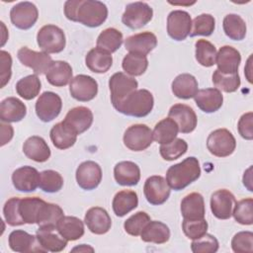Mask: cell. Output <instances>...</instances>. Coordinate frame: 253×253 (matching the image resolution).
<instances>
[{
    "label": "cell",
    "instance_id": "cell-1",
    "mask_svg": "<svg viewBox=\"0 0 253 253\" xmlns=\"http://www.w3.org/2000/svg\"><path fill=\"white\" fill-rule=\"evenodd\" d=\"M64 15L72 22L96 28L106 21L108 8L97 0H68L64 3Z\"/></svg>",
    "mask_w": 253,
    "mask_h": 253
},
{
    "label": "cell",
    "instance_id": "cell-2",
    "mask_svg": "<svg viewBox=\"0 0 253 253\" xmlns=\"http://www.w3.org/2000/svg\"><path fill=\"white\" fill-rule=\"evenodd\" d=\"M200 176L201 167L199 160L191 156L180 163L170 166L166 172V181L171 189L180 191L198 180Z\"/></svg>",
    "mask_w": 253,
    "mask_h": 253
},
{
    "label": "cell",
    "instance_id": "cell-3",
    "mask_svg": "<svg viewBox=\"0 0 253 253\" xmlns=\"http://www.w3.org/2000/svg\"><path fill=\"white\" fill-rule=\"evenodd\" d=\"M154 99L146 89H136L119 107L118 112L135 118L147 116L153 109Z\"/></svg>",
    "mask_w": 253,
    "mask_h": 253
},
{
    "label": "cell",
    "instance_id": "cell-4",
    "mask_svg": "<svg viewBox=\"0 0 253 253\" xmlns=\"http://www.w3.org/2000/svg\"><path fill=\"white\" fill-rule=\"evenodd\" d=\"M137 81L124 72H117L113 74L109 80V88L111 92V102L116 110L122 103L137 89Z\"/></svg>",
    "mask_w": 253,
    "mask_h": 253
},
{
    "label": "cell",
    "instance_id": "cell-5",
    "mask_svg": "<svg viewBox=\"0 0 253 253\" xmlns=\"http://www.w3.org/2000/svg\"><path fill=\"white\" fill-rule=\"evenodd\" d=\"M38 45L46 53H58L65 47L64 32L55 25L42 27L37 35Z\"/></svg>",
    "mask_w": 253,
    "mask_h": 253
},
{
    "label": "cell",
    "instance_id": "cell-6",
    "mask_svg": "<svg viewBox=\"0 0 253 253\" xmlns=\"http://www.w3.org/2000/svg\"><path fill=\"white\" fill-rule=\"evenodd\" d=\"M207 147L212 155L216 157H226L234 152L236 140L228 129L217 128L209 134Z\"/></svg>",
    "mask_w": 253,
    "mask_h": 253
},
{
    "label": "cell",
    "instance_id": "cell-7",
    "mask_svg": "<svg viewBox=\"0 0 253 253\" xmlns=\"http://www.w3.org/2000/svg\"><path fill=\"white\" fill-rule=\"evenodd\" d=\"M152 8L145 2H132L126 6L122 16V22L129 29H140L151 21Z\"/></svg>",
    "mask_w": 253,
    "mask_h": 253
},
{
    "label": "cell",
    "instance_id": "cell-8",
    "mask_svg": "<svg viewBox=\"0 0 253 253\" xmlns=\"http://www.w3.org/2000/svg\"><path fill=\"white\" fill-rule=\"evenodd\" d=\"M123 139L128 149L132 151H142L148 148L152 143V130L146 125H132L126 129Z\"/></svg>",
    "mask_w": 253,
    "mask_h": 253
},
{
    "label": "cell",
    "instance_id": "cell-9",
    "mask_svg": "<svg viewBox=\"0 0 253 253\" xmlns=\"http://www.w3.org/2000/svg\"><path fill=\"white\" fill-rule=\"evenodd\" d=\"M171 188L166 179L159 175H153L146 179L143 186V193L146 201L153 205L159 206L164 204L170 196Z\"/></svg>",
    "mask_w": 253,
    "mask_h": 253
},
{
    "label": "cell",
    "instance_id": "cell-10",
    "mask_svg": "<svg viewBox=\"0 0 253 253\" xmlns=\"http://www.w3.org/2000/svg\"><path fill=\"white\" fill-rule=\"evenodd\" d=\"M35 108L38 118L44 123H48L60 114L62 101L56 93L47 91L38 98Z\"/></svg>",
    "mask_w": 253,
    "mask_h": 253
},
{
    "label": "cell",
    "instance_id": "cell-11",
    "mask_svg": "<svg viewBox=\"0 0 253 253\" xmlns=\"http://www.w3.org/2000/svg\"><path fill=\"white\" fill-rule=\"evenodd\" d=\"M17 57L27 67L33 69L35 74H45L52 63L51 56L44 51H35L28 46H22Z\"/></svg>",
    "mask_w": 253,
    "mask_h": 253
},
{
    "label": "cell",
    "instance_id": "cell-12",
    "mask_svg": "<svg viewBox=\"0 0 253 253\" xmlns=\"http://www.w3.org/2000/svg\"><path fill=\"white\" fill-rule=\"evenodd\" d=\"M192 19L188 12L174 10L167 17V33L175 41H184L191 32Z\"/></svg>",
    "mask_w": 253,
    "mask_h": 253
},
{
    "label": "cell",
    "instance_id": "cell-13",
    "mask_svg": "<svg viewBox=\"0 0 253 253\" xmlns=\"http://www.w3.org/2000/svg\"><path fill=\"white\" fill-rule=\"evenodd\" d=\"M69 92L72 98L80 102L93 100L98 93L97 81L85 74H79L73 77L69 83Z\"/></svg>",
    "mask_w": 253,
    "mask_h": 253
},
{
    "label": "cell",
    "instance_id": "cell-14",
    "mask_svg": "<svg viewBox=\"0 0 253 253\" xmlns=\"http://www.w3.org/2000/svg\"><path fill=\"white\" fill-rule=\"evenodd\" d=\"M39 17V11L32 2H20L14 5L10 11V19L12 24L20 30H28L32 28Z\"/></svg>",
    "mask_w": 253,
    "mask_h": 253
},
{
    "label": "cell",
    "instance_id": "cell-15",
    "mask_svg": "<svg viewBox=\"0 0 253 253\" xmlns=\"http://www.w3.org/2000/svg\"><path fill=\"white\" fill-rule=\"evenodd\" d=\"M76 181L83 190H94L102 180V169L95 161H84L76 169Z\"/></svg>",
    "mask_w": 253,
    "mask_h": 253
},
{
    "label": "cell",
    "instance_id": "cell-16",
    "mask_svg": "<svg viewBox=\"0 0 253 253\" xmlns=\"http://www.w3.org/2000/svg\"><path fill=\"white\" fill-rule=\"evenodd\" d=\"M236 203L234 195L226 189L215 191L211 197V210L218 219H228Z\"/></svg>",
    "mask_w": 253,
    "mask_h": 253
},
{
    "label": "cell",
    "instance_id": "cell-17",
    "mask_svg": "<svg viewBox=\"0 0 253 253\" xmlns=\"http://www.w3.org/2000/svg\"><path fill=\"white\" fill-rule=\"evenodd\" d=\"M168 117L176 122L179 131L182 133H190L197 126V115L195 111L188 105H173L168 112Z\"/></svg>",
    "mask_w": 253,
    "mask_h": 253
},
{
    "label": "cell",
    "instance_id": "cell-18",
    "mask_svg": "<svg viewBox=\"0 0 253 253\" xmlns=\"http://www.w3.org/2000/svg\"><path fill=\"white\" fill-rule=\"evenodd\" d=\"M10 248L15 252H46L39 242L37 235H32L24 230H14L8 238Z\"/></svg>",
    "mask_w": 253,
    "mask_h": 253
},
{
    "label": "cell",
    "instance_id": "cell-19",
    "mask_svg": "<svg viewBox=\"0 0 253 253\" xmlns=\"http://www.w3.org/2000/svg\"><path fill=\"white\" fill-rule=\"evenodd\" d=\"M84 222L88 229L94 234H105L112 226V219L108 211L100 207L89 209L84 217Z\"/></svg>",
    "mask_w": 253,
    "mask_h": 253
},
{
    "label": "cell",
    "instance_id": "cell-20",
    "mask_svg": "<svg viewBox=\"0 0 253 253\" xmlns=\"http://www.w3.org/2000/svg\"><path fill=\"white\" fill-rule=\"evenodd\" d=\"M12 182L20 192H34L39 187L40 173L32 166H23L13 172Z\"/></svg>",
    "mask_w": 253,
    "mask_h": 253
},
{
    "label": "cell",
    "instance_id": "cell-21",
    "mask_svg": "<svg viewBox=\"0 0 253 253\" xmlns=\"http://www.w3.org/2000/svg\"><path fill=\"white\" fill-rule=\"evenodd\" d=\"M157 45V38L151 32H142L126 39L125 47L132 53L147 55Z\"/></svg>",
    "mask_w": 253,
    "mask_h": 253
},
{
    "label": "cell",
    "instance_id": "cell-22",
    "mask_svg": "<svg viewBox=\"0 0 253 253\" xmlns=\"http://www.w3.org/2000/svg\"><path fill=\"white\" fill-rule=\"evenodd\" d=\"M240 62V52L230 45H223L216 52L215 64L217 65V70L223 74L238 73Z\"/></svg>",
    "mask_w": 253,
    "mask_h": 253
},
{
    "label": "cell",
    "instance_id": "cell-23",
    "mask_svg": "<svg viewBox=\"0 0 253 253\" xmlns=\"http://www.w3.org/2000/svg\"><path fill=\"white\" fill-rule=\"evenodd\" d=\"M63 122L77 134H81L91 126L93 123V113L87 107H75L68 111Z\"/></svg>",
    "mask_w": 253,
    "mask_h": 253
},
{
    "label": "cell",
    "instance_id": "cell-24",
    "mask_svg": "<svg viewBox=\"0 0 253 253\" xmlns=\"http://www.w3.org/2000/svg\"><path fill=\"white\" fill-rule=\"evenodd\" d=\"M195 103L199 109L205 113H214L219 110L223 104V96L216 88H206L198 90L195 97Z\"/></svg>",
    "mask_w": 253,
    "mask_h": 253
},
{
    "label": "cell",
    "instance_id": "cell-25",
    "mask_svg": "<svg viewBox=\"0 0 253 253\" xmlns=\"http://www.w3.org/2000/svg\"><path fill=\"white\" fill-rule=\"evenodd\" d=\"M181 213L184 219L198 220L205 218V201L200 193H191L181 202Z\"/></svg>",
    "mask_w": 253,
    "mask_h": 253
},
{
    "label": "cell",
    "instance_id": "cell-26",
    "mask_svg": "<svg viewBox=\"0 0 253 253\" xmlns=\"http://www.w3.org/2000/svg\"><path fill=\"white\" fill-rule=\"evenodd\" d=\"M27 114L26 105L15 97H8L0 104L1 122L17 123L22 121Z\"/></svg>",
    "mask_w": 253,
    "mask_h": 253
},
{
    "label": "cell",
    "instance_id": "cell-27",
    "mask_svg": "<svg viewBox=\"0 0 253 253\" xmlns=\"http://www.w3.org/2000/svg\"><path fill=\"white\" fill-rule=\"evenodd\" d=\"M23 152L36 162H45L50 157V149L45 140L38 135L30 136L23 144Z\"/></svg>",
    "mask_w": 253,
    "mask_h": 253
},
{
    "label": "cell",
    "instance_id": "cell-28",
    "mask_svg": "<svg viewBox=\"0 0 253 253\" xmlns=\"http://www.w3.org/2000/svg\"><path fill=\"white\" fill-rule=\"evenodd\" d=\"M116 182L122 186H134L140 180V169L131 161H121L114 168Z\"/></svg>",
    "mask_w": 253,
    "mask_h": 253
},
{
    "label": "cell",
    "instance_id": "cell-29",
    "mask_svg": "<svg viewBox=\"0 0 253 253\" xmlns=\"http://www.w3.org/2000/svg\"><path fill=\"white\" fill-rule=\"evenodd\" d=\"M77 135L78 134L63 121L55 124L49 132L52 144L58 149H67L73 146L76 142Z\"/></svg>",
    "mask_w": 253,
    "mask_h": 253
},
{
    "label": "cell",
    "instance_id": "cell-30",
    "mask_svg": "<svg viewBox=\"0 0 253 253\" xmlns=\"http://www.w3.org/2000/svg\"><path fill=\"white\" fill-rule=\"evenodd\" d=\"M55 227H39L37 230V237L41 245L47 252H60L66 245L67 240L64 239L57 231Z\"/></svg>",
    "mask_w": 253,
    "mask_h": 253
},
{
    "label": "cell",
    "instance_id": "cell-31",
    "mask_svg": "<svg viewBox=\"0 0 253 253\" xmlns=\"http://www.w3.org/2000/svg\"><path fill=\"white\" fill-rule=\"evenodd\" d=\"M45 77L47 82L52 86L63 87L72 79V67L66 61H52L45 73Z\"/></svg>",
    "mask_w": 253,
    "mask_h": 253
},
{
    "label": "cell",
    "instance_id": "cell-32",
    "mask_svg": "<svg viewBox=\"0 0 253 253\" xmlns=\"http://www.w3.org/2000/svg\"><path fill=\"white\" fill-rule=\"evenodd\" d=\"M56 230L67 241H74L83 236L84 223L76 216L63 215L56 224Z\"/></svg>",
    "mask_w": 253,
    "mask_h": 253
},
{
    "label": "cell",
    "instance_id": "cell-33",
    "mask_svg": "<svg viewBox=\"0 0 253 253\" xmlns=\"http://www.w3.org/2000/svg\"><path fill=\"white\" fill-rule=\"evenodd\" d=\"M171 88L177 98L184 100L191 99L198 92V81L192 74L182 73L173 80Z\"/></svg>",
    "mask_w": 253,
    "mask_h": 253
},
{
    "label": "cell",
    "instance_id": "cell-34",
    "mask_svg": "<svg viewBox=\"0 0 253 253\" xmlns=\"http://www.w3.org/2000/svg\"><path fill=\"white\" fill-rule=\"evenodd\" d=\"M85 63L92 72L105 73L111 68L113 57L110 52L99 47H94L87 53Z\"/></svg>",
    "mask_w": 253,
    "mask_h": 253
},
{
    "label": "cell",
    "instance_id": "cell-35",
    "mask_svg": "<svg viewBox=\"0 0 253 253\" xmlns=\"http://www.w3.org/2000/svg\"><path fill=\"white\" fill-rule=\"evenodd\" d=\"M140 238L144 242L163 244L170 238V229L162 221L150 220L141 231Z\"/></svg>",
    "mask_w": 253,
    "mask_h": 253
},
{
    "label": "cell",
    "instance_id": "cell-36",
    "mask_svg": "<svg viewBox=\"0 0 253 253\" xmlns=\"http://www.w3.org/2000/svg\"><path fill=\"white\" fill-rule=\"evenodd\" d=\"M138 205V197L134 191L123 190L118 192L113 199V211L117 216H125Z\"/></svg>",
    "mask_w": 253,
    "mask_h": 253
},
{
    "label": "cell",
    "instance_id": "cell-37",
    "mask_svg": "<svg viewBox=\"0 0 253 253\" xmlns=\"http://www.w3.org/2000/svg\"><path fill=\"white\" fill-rule=\"evenodd\" d=\"M179 132L178 125L171 118H165L158 122L152 131L153 140L160 144H167L173 141Z\"/></svg>",
    "mask_w": 253,
    "mask_h": 253
},
{
    "label": "cell",
    "instance_id": "cell-38",
    "mask_svg": "<svg viewBox=\"0 0 253 253\" xmlns=\"http://www.w3.org/2000/svg\"><path fill=\"white\" fill-rule=\"evenodd\" d=\"M62 209L55 204L46 203L43 201L42 204L38 217L37 224L39 227H55L58 220L63 216Z\"/></svg>",
    "mask_w": 253,
    "mask_h": 253
},
{
    "label": "cell",
    "instance_id": "cell-39",
    "mask_svg": "<svg viewBox=\"0 0 253 253\" xmlns=\"http://www.w3.org/2000/svg\"><path fill=\"white\" fill-rule=\"evenodd\" d=\"M222 27L225 35L233 41H242L246 36V23L237 14H228L224 17Z\"/></svg>",
    "mask_w": 253,
    "mask_h": 253
},
{
    "label": "cell",
    "instance_id": "cell-40",
    "mask_svg": "<svg viewBox=\"0 0 253 253\" xmlns=\"http://www.w3.org/2000/svg\"><path fill=\"white\" fill-rule=\"evenodd\" d=\"M123 41V34L119 30L115 28H108L98 36L96 44L97 47L112 53L121 47Z\"/></svg>",
    "mask_w": 253,
    "mask_h": 253
},
{
    "label": "cell",
    "instance_id": "cell-41",
    "mask_svg": "<svg viewBox=\"0 0 253 253\" xmlns=\"http://www.w3.org/2000/svg\"><path fill=\"white\" fill-rule=\"evenodd\" d=\"M42 88L41 80L37 74H31L20 79L16 84L17 94L25 100H32L36 98Z\"/></svg>",
    "mask_w": 253,
    "mask_h": 253
},
{
    "label": "cell",
    "instance_id": "cell-42",
    "mask_svg": "<svg viewBox=\"0 0 253 253\" xmlns=\"http://www.w3.org/2000/svg\"><path fill=\"white\" fill-rule=\"evenodd\" d=\"M43 200L38 197L23 198L20 201L19 211L25 223H37V217Z\"/></svg>",
    "mask_w": 253,
    "mask_h": 253
},
{
    "label": "cell",
    "instance_id": "cell-43",
    "mask_svg": "<svg viewBox=\"0 0 253 253\" xmlns=\"http://www.w3.org/2000/svg\"><path fill=\"white\" fill-rule=\"evenodd\" d=\"M148 66V60L145 55L128 52L123 59L122 67L126 74L131 76L142 75Z\"/></svg>",
    "mask_w": 253,
    "mask_h": 253
},
{
    "label": "cell",
    "instance_id": "cell-44",
    "mask_svg": "<svg viewBox=\"0 0 253 253\" xmlns=\"http://www.w3.org/2000/svg\"><path fill=\"white\" fill-rule=\"evenodd\" d=\"M195 47L196 59L201 65L211 67L215 64L216 48L211 42L207 40H198L195 43Z\"/></svg>",
    "mask_w": 253,
    "mask_h": 253
},
{
    "label": "cell",
    "instance_id": "cell-45",
    "mask_svg": "<svg viewBox=\"0 0 253 253\" xmlns=\"http://www.w3.org/2000/svg\"><path fill=\"white\" fill-rule=\"evenodd\" d=\"M212 83L219 91L232 93L239 88L241 81L238 73L223 74L216 69L212 73Z\"/></svg>",
    "mask_w": 253,
    "mask_h": 253
},
{
    "label": "cell",
    "instance_id": "cell-46",
    "mask_svg": "<svg viewBox=\"0 0 253 253\" xmlns=\"http://www.w3.org/2000/svg\"><path fill=\"white\" fill-rule=\"evenodd\" d=\"M215 28V20L211 14H201L192 22L190 37L211 36Z\"/></svg>",
    "mask_w": 253,
    "mask_h": 253
},
{
    "label": "cell",
    "instance_id": "cell-47",
    "mask_svg": "<svg viewBox=\"0 0 253 253\" xmlns=\"http://www.w3.org/2000/svg\"><path fill=\"white\" fill-rule=\"evenodd\" d=\"M39 187L45 193H56L63 187V178L54 170H44L40 173Z\"/></svg>",
    "mask_w": 253,
    "mask_h": 253
},
{
    "label": "cell",
    "instance_id": "cell-48",
    "mask_svg": "<svg viewBox=\"0 0 253 253\" xmlns=\"http://www.w3.org/2000/svg\"><path fill=\"white\" fill-rule=\"evenodd\" d=\"M234 219L243 225H251L253 223V199L247 198L236 202L232 211Z\"/></svg>",
    "mask_w": 253,
    "mask_h": 253
},
{
    "label": "cell",
    "instance_id": "cell-49",
    "mask_svg": "<svg viewBox=\"0 0 253 253\" xmlns=\"http://www.w3.org/2000/svg\"><path fill=\"white\" fill-rule=\"evenodd\" d=\"M188 144L182 138H175L173 141L167 144H161L159 152L161 157L167 161H173L178 159L187 152Z\"/></svg>",
    "mask_w": 253,
    "mask_h": 253
},
{
    "label": "cell",
    "instance_id": "cell-50",
    "mask_svg": "<svg viewBox=\"0 0 253 253\" xmlns=\"http://www.w3.org/2000/svg\"><path fill=\"white\" fill-rule=\"evenodd\" d=\"M149 221L150 216L145 211H137L125 221L124 228L127 234L138 236Z\"/></svg>",
    "mask_w": 253,
    "mask_h": 253
},
{
    "label": "cell",
    "instance_id": "cell-51",
    "mask_svg": "<svg viewBox=\"0 0 253 253\" xmlns=\"http://www.w3.org/2000/svg\"><path fill=\"white\" fill-rule=\"evenodd\" d=\"M20 198L13 197L9 199L3 208V214L6 222L11 226H18L24 224V220L19 211V205H20Z\"/></svg>",
    "mask_w": 253,
    "mask_h": 253
},
{
    "label": "cell",
    "instance_id": "cell-52",
    "mask_svg": "<svg viewBox=\"0 0 253 253\" xmlns=\"http://www.w3.org/2000/svg\"><path fill=\"white\" fill-rule=\"evenodd\" d=\"M217 239L209 233L204 234L198 239H194L191 243V250L194 253H214L218 250Z\"/></svg>",
    "mask_w": 253,
    "mask_h": 253
},
{
    "label": "cell",
    "instance_id": "cell-53",
    "mask_svg": "<svg viewBox=\"0 0 253 253\" xmlns=\"http://www.w3.org/2000/svg\"><path fill=\"white\" fill-rule=\"evenodd\" d=\"M182 229L188 238L192 240L198 239L207 233L208 222L205 218L198 220L184 219L182 222Z\"/></svg>",
    "mask_w": 253,
    "mask_h": 253
},
{
    "label": "cell",
    "instance_id": "cell-54",
    "mask_svg": "<svg viewBox=\"0 0 253 253\" xmlns=\"http://www.w3.org/2000/svg\"><path fill=\"white\" fill-rule=\"evenodd\" d=\"M231 247L235 253H244L253 251V233L251 231L237 232L232 240Z\"/></svg>",
    "mask_w": 253,
    "mask_h": 253
},
{
    "label": "cell",
    "instance_id": "cell-55",
    "mask_svg": "<svg viewBox=\"0 0 253 253\" xmlns=\"http://www.w3.org/2000/svg\"><path fill=\"white\" fill-rule=\"evenodd\" d=\"M237 128H238L239 134L243 138L247 140H251L253 138V113L252 112L245 113L240 117L238 121Z\"/></svg>",
    "mask_w": 253,
    "mask_h": 253
},
{
    "label": "cell",
    "instance_id": "cell-56",
    "mask_svg": "<svg viewBox=\"0 0 253 253\" xmlns=\"http://www.w3.org/2000/svg\"><path fill=\"white\" fill-rule=\"evenodd\" d=\"M1 60V88L10 81L12 75V57L11 54L5 50L0 51Z\"/></svg>",
    "mask_w": 253,
    "mask_h": 253
},
{
    "label": "cell",
    "instance_id": "cell-57",
    "mask_svg": "<svg viewBox=\"0 0 253 253\" xmlns=\"http://www.w3.org/2000/svg\"><path fill=\"white\" fill-rule=\"evenodd\" d=\"M14 134V130L12 126L9 124H4V122L1 123V146L8 143Z\"/></svg>",
    "mask_w": 253,
    "mask_h": 253
},
{
    "label": "cell",
    "instance_id": "cell-58",
    "mask_svg": "<svg viewBox=\"0 0 253 253\" xmlns=\"http://www.w3.org/2000/svg\"><path fill=\"white\" fill-rule=\"evenodd\" d=\"M72 252H75V251H78V252H88V251H91L93 252L94 251V248L91 247V246H88L86 244H81L79 246H76L74 247L72 250Z\"/></svg>",
    "mask_w": 253,
    "mask_h": 253
}]
</instances>
